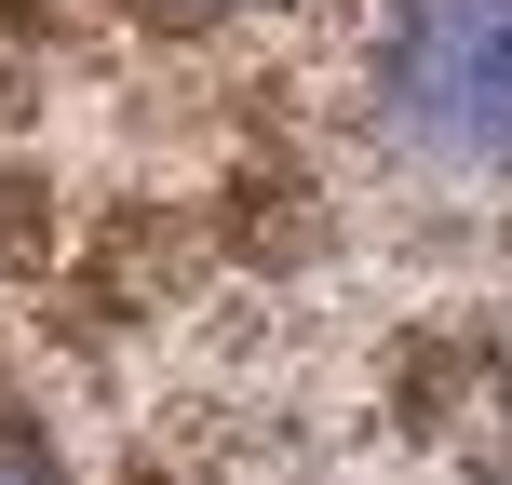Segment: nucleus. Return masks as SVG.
I'll return each mask as SVG.
<instances>
[{
  "mask_svg": "<svg viewBox=\"0 0 512 485\" xmlns=\"http://www.w3.org/2000/svg\"><path fill=\"white\" fill-rule=\"evenodd\" d=\"M364 95L418 176L512 189V0H391Z\"/></svg>",
  "mask_w": 512,
  "mask_h": 485,
  "instance_id": "1",
  "label": "nucleus"
},
{
  "mask_svg": "<svg viewBox=\"0 0 512 485\" xmlns=\"http://www.w3.org/2000/svg\"><path fill=\"white\" fill-rule=\"evenodd\" d=\"M162 14H230V0H162Z\"/></svg>",
  "mask_w": 512,
  "mask_h": 485,
  "instance_id": "2",
  "label": "nucleus"
},
{
  "mask_svg": "<svg viewBox=\"0 0 512 485\" xmlns=\"http://www.w3.org/2000/svg\"><path fill=\"white\" fill-rule=\"evenodd\" d=\"M0 485H14V472H0Z\"/></svg>",
  "mask_w": 512,
  "mask_h": 485,
  "instance_id": "3",
  "label": "nucleus"
}]
</instances>
